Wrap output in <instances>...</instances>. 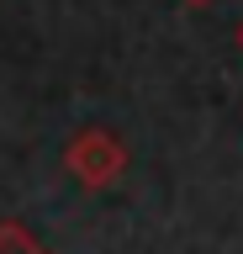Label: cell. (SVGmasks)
Segmentation results:
<instances>
[{
    "label": "cell",
    "mask_w": 243,
    "mask_h": 254,
    "mask_svg": "<svg viewBox=\"0 0 243 254\" xmlns=\"http://www.w3.org/2000/svg\"><path fill=\"white\" fill-rule=\"evenodd\" d=\"M185 5H211V0H185Z\"/></svg>",
    "instance_id": "cell-3"
},
{
    "label": "cell",
    "mask_w": 243,
    "mask_h": 254,
    "mask_svg": "<svg viewBox=\"0 0 243 254\" xmlns=\"http://www.w3.org/2000/svg\"><path fill=\"white\" fill-rule=\"evenodd\" d=\"M0 254H48L21 222H0Z\"/></svg>",
    "instance_id": "cell-2"
},
{
    "label": "cell",
    "mask_w": 243,
    "mask_h": 254,
    "mask_svg": "<svg viewBox=\"0 0 243 254\" xmlns=\"http://www.w3.org/2000/svg\"><path fill=\"white\" fill-rule=\"evenodd\" d=\"M238 48H243V21H238Z\"/></svg>",
    "instance_id": "cell-4"
},
{
    "label": "cell",
    "mask_w": 243,
    "mask_h": 254,
    "mask_svg": "<svg viewBox=\"0 0 243 254\" xmlns=\"http://www.w3.org/2000/svg\"><path fill=\"white\" fill-rule=\"evenodd\" d=\"M64 170L85 190H111L127 175V143L116 138L111 127H80L64 143Z\"/></svg>",
    "instance_id": "cell-1"
}]
</instances>
